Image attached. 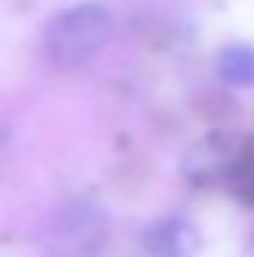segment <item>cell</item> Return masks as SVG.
I'll list each match as a JSON object with an SVG mask.
<instances>
[{
	"mask_svg": "<svg viewBox=\"0 0 254 257\" xmlns=\"http://www.w3.org/2000/svg\"><path fill=\"white\" fill-rule=\"evenodd\" d=\"M114 36V15L102 3H75L57 12L42 30V51L57 69L90 63Z\"/></svg>",
	"mask_w": 254,
	"mask_h": 257,
	"instance_id": "obj_1",
	"label": "cell"
},
{
	"mask_svg": "<svg viewBox=\"0 0 254 257\" xmlns=\"http://www.w3.org/2000/svg\"><path fill=\"white\" fill-rule=\"evenodd\" d=\"M108 239V215L90 200H72L51 224L48 248L54 257H96Z\"/></svg>",
	"mask_w": 254,
	"mask_h": 257,
	"instance_id": "obj_2",
	"label": "cell"
},
{
	"mask_svg": "<svg viewBox=\"0 0 254 257\" xmlns=\"http://www.w3.org/2000/svg\"><path fill=\"white\" fill-rule=\"evenodd\" d=\"M242 147V138L236 135H224V132H215V135H206L203 141H197L186 153V162H183V174L186 180L194 186H215L224 180L230 162L236 159Z\"/></svg>",
	"mask_w": 254,
	"mask_h": 257,
	"instance_id": "obj_3",
	"label": "cell"
},
{
	"mask_svg": "<svg viewBox=\"0 0 254 257\" xmlns=\"http://www.w3.org/2000/svg\"><path fill=\"white\" fill-rule=\"evenodd\" d=\"M144 245L153 257H189L197 245V236L186 218L168 215L144 230Z\"/></svg>",
	"mask_w": 254,
	"mask_h": 257,
	"instance_id": "obj_4",
	"label": "cell"
},
{
	"mask_svg": "<svg viewBox=\"0 0 254 257\" xmlns=\"http://www.w3.org/2000/svg\"><path fill=\"white\" fill-rule=\"evenodd\" d=\"M215 72L227 87L248 90L254 87V45L248 42H230L218 48L215 54Z\"/></svg>",
	"mask_w": 254,
	"mask_h": 257,
	"instance_id": "obj_5",
	"label": "cell"
},
{
	"mask_svg": "<svg viewBox=\"0 0 254 257\" xmlns=\"http://www.w3.org/2000/svg\"><path fill=\"white\" fill-rule=\"evenodd\" d=\"M221 186L236 200L254 206V138H242V147H239L236 159L230 162Z\"/></svg>",
	"mask_w": 254,
	"mask_h": 257,
	"instance_id": "obj_6",
	"label": "cell"
}]
</instances>
